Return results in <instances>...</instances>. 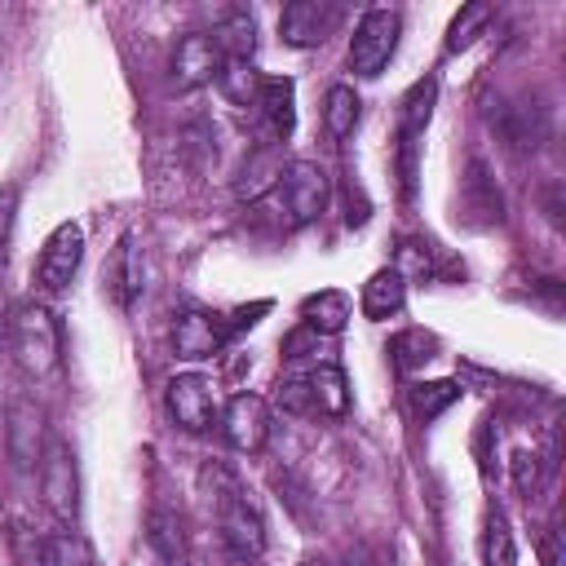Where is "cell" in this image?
Here are the masks:
<instances>
[{
  "mask_svg": "<svg viewBox=\"0 0 566 566\" xmlns=\"http://www.w3.org/2000/svg\"><path fill=\"white\" fill-rule=\"evenodd\" d=\"M9 349H13V358H18V367L27 371V376H49L57 363H62V332H57V318L44 310V305H35V301H27V305H18L13 310V318H9Z\"/></svg>",
  "mask_w": 566,
  "mask_h": 566,
  "instance_id": "cell-1",
  "label": "cell"
},
{
  "mask_svg": "<svg viewBox=\"0 0 566 566\" xmlns=\"http://www.w3.org/2000/svg\"><path fill=\"white\" fill-rule=\"evenodd\" d=\"M217 531L234 562H256L265 553V517L230 473H221L217 491Z\"/></svg>",
  "mask_w": 566,
  "mask_h": 566,
  "instance_id": "cell-2",
  "label": "cell"
},
{
  "mask_svg": "<svg viewBox=\"0 0 566 566\" xmlns=\"http://www.w3.org/2000/svg\"><path fill=\"white\" fill-rule=\"evenodd\" d=\"M398 31H402V13L398 9H385V4H371L358 18L354 35H349V66H354V75H363V80L380 75L385 62L398 49Z\"/></svg>",
  "mask_w": 566,
  "mask_h": 566,
  "instance_id": "cell-3",
  "label": "cell"
},
{
  "mask_svg": "<svg viewBox=\"0 0 566 566\" xmlns=\"http://www.w3.org/2000/svg\"><path fill=\"white\" fill-rule=\"evenodd\" d=\"M274 190H279L283 212H287L292 226H310V221H318L323 208H327V195H332L327 172H323L318 164H310V159H292V164H283V177H279Z\"/></svg>",
  "mask_w": 566,
  "mask_h": 566,
  "instance_id": "cell-4",
  "label": "cell"
},
{
  "mask_svg": "<svg viewBox=\"0 0 566 566\" xmlns=\"http://www.w3.org/2000/svg\"><path fill=\"white\" fill-rule=\"evenodd\" d=\"M40 486H44V504L57 522L80 517V473H75V451L66 442H49V451L40 460Z\"/></svg>",
  "mask_w": 566,
  "mask_h": 566,
  "instance_id": "cell-5",
  "label": "cell"
},
{
  "mask_svg": "<svg viewBox=\"0 0 566 566\" xmlns=\"http://www.w3.org/2000/svg\"><path fill=\"white\" fill-rule=\"evenodd\" d=\"M340 22V4L332 0H287L279 13V40L287 49H318Z\"/></svg>",
  "mask_w": 566,
  "mask_h": 566,
  "instance_id": "cell-6",
  "label": "cell"
},
{
  "mask_svg": "<svg viewBox=\"0 0 566 566\" xmlns=\"http://www.w3.org/2000/svg\"><path fill=\"white\" fill-rule=\"evenodd\" d=\"M80 256H84V230L75 226V221H62L49 239H44V248H40V261H35V283L44 287V292H66L71 287V279H75V270H80Z\"/></svg>",
  "mask_w": 566,
  "mask_h": 566,
  "instance_id": "cell-7",
  "label": "cell"
},
{
  "mask_svg": "<svg viewBox=\"0 0 566 566\" xmlns=\"http://www.w3.org/2000/svg\"><path fill=\"white\" fill-rule=\"evenodd\" d=\"M168 411H172V420H177L181 429H190V433L212 429V420H217L212 380L199 376V371H181V376H172V380H168Z\"/></svg>",
  "mask_w": 566,
  "mask_h": 566,
  "instance_id": "cell-8",
  "label": "cell"
},
{
  "mask_svg": "<svg viewBox=\"0 0 566 566\" xmlns=\"http://www.w3.org/2000/svg\"><path fill=\"white\" fill-rule=\"evenodd\" d=\"M221 62H226V57H221L217 40H212L208 31H190V35H181L177 49H172V84H177L181 93L203 88V84L217 80Z\"/></svg>",
  "mask_w": 566,
  "mask_h": 566,
  "instance_id": "cell-9",
  "label": "cell"
},
{
  "mask_svg": "<svg viewBox=\"0 0 566 566\" xmlns=\"http://www.w3.org/2000/svg\"><path fill=\"white\" fill-rule=\"evenodd\" d=\"M221 433H226V442H230L234 451H243V455L261 451V447H265V433H270V411H265V402H261L256 394H234V398L226 402V411H221Z\"/></svg>",
  "mask_w": 566,
  "mask_h": 566,
  "instance_id": "cell-10",
  "label": "cell"
},
{
  "mask_svg": "<svg viewBox=\"0 0 566 566\" xmlns=\"http://www.w3.org/2000/svg\"><path fill=\"white\" fill-rule=\"evenodd\" d=\"M226 318L203 314V310H181L172 323V345L181 358H212L226 345Z\"/></svg>",
  "mask_w": 566,
  "mask_h": 566,
  "instance_id": "cell-11",
  "label": "cell"
},
{
  "mask_svg": "<svg viewBox=\"0 0 566 566\" xmlns=\"http://www.w3.org/2000/svg\"><path fill=\"white\" fill-rule=\"evenodd\" d=\"M491 124L500 128V137L509 142V150L526 155V150H539L544 133H548V119H544V106H526V102H500V111L491 115Z\"/></svg>",
  "mask_w": 566,
  "mask_h": 566,
  "instance_id": "cell-12",
  "label": "cell"
},
{
  "mask_svg": "<svg viewBox=\"0 0 566 566\" xmlns=\"http://www.w3.org/2000/svg\"><path fill=\"white\" fill-rule=\"evenodd\" d=\"M256 106H261V115H265L270 137H274V142H287L292 128H296V84L283 80V75H265Z\"/></svg>",
  "mask_w": 566,
  "mask_h": 566,
  "instance_id": "cell-13",
  "label": "cell"
},
{
  "mask_svg": "<svg viewBox=\"0 0 566 566\" xmlns=\"http://www.w3.org/2000/svg\"><path fill=\"white\" fill-rule=\"evenodd\" d=\"M402 305H407V279H402L394 265L376 270V274L363 283V301H358L363 318H371V323H385V318L402 314Z\"/></svg>",
  "mask_w": 566,
  "mask_h": 566,
  "instance_id": "cell-14",
  "label": "cell"
},
{
  "mask_svg": "<svg viewBox=\"0 0 566 566\" xmlns=\"http://www.w3.org/2000/svg\"><path fill=\"white\" fill-rule=\"evenodd\" d=\"M279 177H283V146H279V142H265V146H256V150L248 155V164L239 168L234 195L252 203V199H261L265 190H274Z\"/></svg>",
  "mask_w": 566,
  "mask_h": 566,
  "instance_id": "cell-15",
  "label": "cell"
},
{
  "mask_svg": "<svg viewBox=\"0 0 566 566\" xmlns=\"http://www.w3.org/2000/svg\"><path fill=\"white\" fill-rule=\"evenodd\" d=\"M349 318H354V305L336 287H323V292H314V296L301 301V323L310 332H318V336H340L349 327Z\"/></svg>",
  "mask_w": 566,
  "mask_h": 566,
  "instance_id": "cell-16",
  "label": "cell"
},
{
  "mask_svg": "<svg viewBox=\"0 0 566 566\" xmlns=\"http://www.w3.org/2000/svg\"><path fill=\"white\" fill-rule=\"evenodd\" d=\"M305 380H310V398H314V411H318V416L340 420V416L349 411V385H345V371H340L332 358L314 363V367L305 371Z\"/></svg>",
  "mask_w": 566,
  "mask_h": 566,
  "instance_id": "cell-17",
  "label": "cell"
},
{
  "mask_svg": "<svg viewBox=\"0 0 566 566\" xmlns=\"http://www.w3.org/2000/svg\"><path fill=\"white\" fill-rule=\"evenodd\" d=\"M433 97H438V80L424 75L407 88L402 97V111H398V142H420L424 137V124L433 115Z\"/></svg>",
  "mask_w": 566,
  "mask_h": 566,
  "instance_id": "cell-18",
  "label": "cell"
},
{
  "mask_svg": "<svg viewBox=\"0 0 566 566\" xmlns=\"http://www.w3.org/2000/svg\"><path fill=\"white\" fill-rule=\"evenodd\" d=\"M212 40H217L221 57H230V62H252V49H256V18H252L248 9H234V13H226V18L217 22Z\"/></svg>",
  "mask_w": 566,
  "mask_h": 566,
  "instance_id": "cell-19",
  "label": "cell"
},
{
  "mask_svg": "<svg viewBox=\"0 0 566 566\" xmlns=\"http://www.w3.org/2000/svg\"><path fill=\"white\" fill-rule=\"evenodd\" d=\"M9 451L18 464H35L40 455V411L31 402L9 407Z\"/></svg>",
  "mask_w": 566,
  "mask_h": 566,
  "instance_id": "cell-20",
  "label": "cell"
},
{
  "mask_svg": "<svg viewBox=\"0 0 566 566\" xmlns=\"http://www.w3.org/2000/svg\"><path fill=\"white\" fill-rule=\"evenodd\" d=\"M146 539H150V548L159 553L164 566H186V535H181V522L172 513L155 509L146 517Z\"/></svg>",
  "mask_w": 566,
  "mask_h": 566,
  "instance_id": "cell-21",
  "label": "cell"
},
{
  "mask_svg": "<svg viewBox=\"0 0 566 566\" xmlns=\"http://www.w3.org/2000/svg\"><path fill=\"white\" fill-rule=\"evenodd\" d=\"M358 115H363L358 93H354L349 84H332L327 97H323V124H327V133H332L336 142L349 137V133L358 128Z\"/></svg>",
  "mask_w": 566,
  "mask_h": 566,
  "instance_id": "cell-22",
  "label": "cell"
},
{
  "mask_svg": "<svg viewBox=\"0 0 566 566\" xmlns=\"http://www.w3.org/2000/svg\"><path fill=\"white\" fill-rule=\"evenodd\" d=\"M261 71H252V62H221V71H217V88L234 102V106H256V97H261Z\"/></svg>",
  "mask_w": 566,
  "mask_h": 566,
  "instance_id": "cell-23",
  "label": "cell"
},
{
  "mask_svg": "<svg viewBox=\"0 0 566 566\" xmlns=\"http://www.w3.org/2000/svg\"><path fill=\"white\" fill-rule=\"evenodd\" d=\"M455 398H460V385L455 380H416L411 394H407L416 420H438Z\"/></svg>",
  "mask_w": 566,
  "mask_h": 566,
  "instance_id": "cell-24",
  "label": "cell"
},
{
  "mask_svg": "<svg viewBox=\"0 0 566 566\" xmlns=\"http://www.w3.org/2000/svg\"><path fill=\"white\" fill-rule=\"evenodd\" d=\"M115 279H119V301L137 305V296L146 292V270H142V248L133 234L119 239V256H115Z\"/></svg>",
  "mask_w": 566,
  "mask_h": 566,
  "instance_id": "cell-25",
  "label": "cell"
},
{
  "mask_svg": "<svg viewBox=\"0 0 566 566\" xmlns=\"http://www.w3.org/2000/svg\"><path fill=\"white\" fill-rule=\"evenodd\" d=\"M433 349H438V340H433L429 332H420V327H407V332L389 336V363H394L398 371L424 367V363L433 358Z\"/></svg>",
  "mask_w": 566,
  "mask_h": 566,
  "instance_id": "cell-26",
  "label": "cell"
},
{
  "mask_svg": "<svg viewBox=\"0 0 566 566\" xmlns=\"http://www.w3.org/2000/svg\"><path fill=\"white\" fill-rule=\"evenodd\" d=\"M482 566H517V544L500 509H491L482 526Z\"/></svg>",
  "mask_w": 566,
  "mask_h": 566,
  "instance_id": "cell-27",
  "label": "cell"
},
{
  "mask_svg": "<svg viewBox=\"0 0 566 566\" xmlns=\"http://www.w3.org/2000/svg\"><path fill=\"white\" fill-rule=\"evenodd\" d=\"M486 22H491V4H464V9L451 18V27H447V44H442V49H447V53L469 49Z\"/></svg>",
  "mask_w": 566,
  "mask_h": 566,
  "instance_id": "cell-28",
  "label": "cell"
},
{
  "mask_svg": "<svg viewBox=\"0 0 566 566\" xmlns=\"http://www.w3.org/2000/svg\"><path fill=\"white\" fill-rule=\"evenodd\" d=\"M44 557H49V566H97V562H93V553H88V544H84L75 531L53 535V539H49V548H44Z\"/></svg>",
  "mask_w": 566,
  "mask_h": 566,
  "instance_id": "cell-29",
  "label": "cell"
},
{
  "mask_svg": "<svg viewBox=\"0 0 566 566\" xmlns=\"http://www.w3.org/2000/svg\"><path fill=\"white\" fill-rule=\"evenodd\" d=\"M274 402H279V411H287V416H318V411H314V398H310V380H305V376H283V380H279Z\"/></svg>",
  "mask_w": 566,
  "mask_h": 566,
  "instance_id": "cell-30",
  "label": "cell"
},
{
  "mask_svg": "<svg viewBox=\"0 0 566 566\" xmlns=\"http://www.w3.org/2000/svg\"><path fill=\"white\" fill-rule=\"evenodd\" d=\"M513 486L526 500L539 491V455L535 451H513Z\"/></svg>",
  "mask_w": 566,
  "mask_h": 566,
  "instance_id": "cell-31",
  "label": "cell"
},
{
  "mask_svg": "<svg viewBox=\"0 0 566 566\" xmlns=\"http://www.w3.org/2000/svg\"><path fill=\"white\" fill-rule=\"evenodd\" d=\"M13 217H18V186H4V190H0V265H4V256H9Z\"/></svg>",
  "mask_w": 566,
  "mask_h": 566,
  "instance_id": "cell-32",
  "label": "cell"
},
{
  "mask_svg": "<svg viewBox=\"0 0 566 566\" xmlns=\"http://www.w3.org/2000/svg\"><path fill=\"white\" fill-rule=\"evenodd\" d=\"M318 332H310L305 323L292 332V336H283V358H292V363H301V358H310V354H318Z\"/></svg>",
  "mask_w": 566,
  "mask_h": 566,
  "instance_id": "cell-33",
  "label": "cell"
},
{
  "mask_svg": "<svg viewBox=\"0 0 566 566\" xmlns=\"http://www.w3.org/2000/svg\"><path fill=\"white\" fill-rule=\"evenodd\" d=\"M402 279H407V270H416V274H429V256L420 252V243H402L398 248V265H394Z\"/></svg>",
  "mask_w": 566,
  "mask_h": 566,
  "instance_id": "cell-34",
  "label": "cell"
},
{
  "mask_svg": "<svg viewBox=\"0 0 566 566\" xmlns=\"http://www.w3.org/2000/svg\"><path fill=\"white\" fill-rule=\"evenodd\" d=\"M539 562H544V566H562V531H557V526L544 531V539H539Z\"/></svg>",
  "mask_w": 566,
  "mask_h": 566,
  "instance_id": "cell-35",
  "label": "cell"
},
{
  "mask_svg": "<svg viewBox=\"0 0 566 566\" xmlns=\"http://www.w3.org/2000/svg\"><path fill=\"white\" fill-rule=\"evenodd\" d=\"M301 566H336V562H332V557H305Z\"/></svg>",
  "mask_w": 566,
  "mask_h": 566,
  "instance_id": "cell-36",
  "label": "cell"
},
{
  "mask_svg": "<svg viewBox=\"0 0 566 566\" xmlns=\"http://www.w3.org/2000/svg\"><path fill=\"white\" fill-rule=\"evenodd\" d=\"M230 566H256V562H230Z\"/></svg>",
  "mask_w": 566,
  "mask_h": 566,
  "instance_id": "cell-37",
  "label": "cell"
}]
</instances>
